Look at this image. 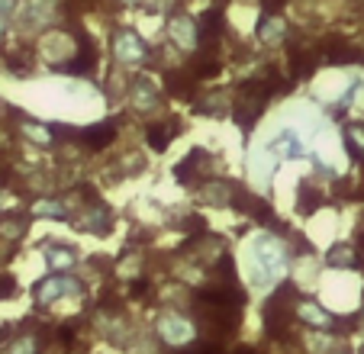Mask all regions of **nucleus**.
Instances as JSON below:
<instances>
[{
  "instance_id": "1",
  "label": "nucleus",
  "mask_w": 364,
  "mask_h": 354,
  "mask_svg": "<svg viewBox=\"0 0 364 354\" xmlns=\"http://www.w3.org/2000/svg\"><path fill=\"white\" fill-rule=\"evenodd\" d=\"M252 258H255V284L271 286L287 274V252L277 239L262 235V239L252 245Z\"/></svg>"
},
{
  "instance_id": "2",
  "label": "nucleus",
  "mask_w": 364,
  "mask_h": 354,
  "mask_svg": "<svg viewBox=\"0 0 364 354\" xmlns=\"http://www.w3.org/2000/svg\"><path fill=\"white\" fill-rule=\"evenodd\" d=\"M155 332H159V338L165 341L168 348H191V345H197V322H193L191 316L178 313V309L161 313L159 322H155Z\"/></svg>"
},
{
  "instance_id": "3",
  "label": "nucleus",
  "mask_w": 364,
  "mask_h": 354,
  "mask_svg": "<svg viewBox=\"0 0 364 354\" xmlns=\"http://www.w3.org/2000/svg\"><path fill=\"white\" fill-rule=\"evenodd\" d=\"M84 286H81V280L77 277H71V274H52V277H46V280H39L36 284V303L39 306H52V303H58V300H65V296H75V293H81Z\"/></svg>"
},
{
  "instance_id": "4",
  "label": "nucleus",
  "mask_w": 364,
  "mask_h": 354,
  "mask_svg": "<svg viewBox=\"0 0 364 354\" xmlns=\"http://www.w3.org/2000/svg\"><path fill=\"white\" fill-rule=\"evenodd\" d=\"M113 58L119 65H142L149 62V45H145V39L136 29H119L113 36Z\"/></svg>"
},
{
  "instance_id": "5",
  "label": "nucleus",
  "mask_w": 364,
  "mask_h": 354,
  "mask_svg": "<svg viewBox=\"0 0 364 354\" xmlns=\"http://www.w3.org/2000/svg\"><path fill=\"white\" fill-rule=\"evenodd\" d=\"M294 316L300 322H306L309 328H319V332H332V328L338 326V319L332 313H326L323 306H319L316 300H306V296H300L294 306Z\"/></svg>"
},
{
  "instance_id": "6",
  "label": "nucleus",
  "mask_w": 364,
  "mask_h": 354,
  "mask_svg": "<svg viewBox=\"0 0 364 354\" xmlns=\"http://www.w3.org/2000/svg\"><path fill=\"white\" fill-rule=\"evenodd\" d=\"M168 36H171V42L178 48H184V52H193V48L200 45L197 23H193L191 16H184V14H174L171 20H168Z\"/></svg>"
},
{
  "instance_id": "7",
  "label": "nucleus",
  "mask_w": 364,
  "mask_h": 354,
  "mask_svg": "<svg viewBox=\"0 0 364 354\" xmlns=\"http://www.w3.org/2000/svg\"><path fill=\"white\" fill-rule=\"evenodd\" d=\"M129 103L139 113H151V109L159 107V90H155V84H151L149 77H136L129 87Z\"/></svg>"
},
{
  "instance_id": "8",
  "label": "nucleus",
  "mask_w": 364,
  "mask_h": 354,
  "mask_svg": "<svg viewBox=\"0 0 364 354\" xmlns=\"http://www.w3.org/2000/svg\"><path fill=\"white\" fill-rule=\"evenodd\" d=\"M326 264L338 267V271H351V267L361 264V258H358V248L351 245V242H336V245L326 252Z\"/></svg>"
},
{
  "instance_id": "9",
  "label": "nucleus",
  "mask_w": 364,
  "mask_h": 354,
  "mask_svg": "<svg viewBox=\"0 0 364 354\" xmlns=\"http://www.w3.org/2000/svg\"><path fill=\"white\" fill-rule=\"evenodd\" d=\"M258 39L264 42V45H284L287 42V23H284V16H262V23H258Z\"/></svg>"
},
{
  "instance_id": "10",
  "label": "nucleus",
  "mask_w": 364,
  "mask_h": 354,
  "mask_svg": "<svg viewBox=\"0 0 364 354\" xmlns=\"http://www.w3.org/2000/svg\"><path fill=\"white\" fill-rule=\"evenodd\" d=\"M110 225H113L110 210H107V206H100V203H94L90 210L81 213V229L94 232V235H103V232H110Z\"/></svg>"
},
{
  "instance_id": "11",
  "label": "nucleus",
  "mask_w": 364,
  "mask_h": 354,
  "mask_svg": "<svg viewBox=\"0 0 364 354\" xmlns=\"http://www.w3.org/2000/svg\"><path fill=\"white\" fill-rule=\"evenodd\" d=\"M46 261H48V267H55V271H71V267L77 264V254H75V248L52 242V245H46Z\"/></svg>"
},
{
  "instance_id": "12",
  "label": "nucleus",
  "mask_w": 364,
  "mask_h": 354,
  "mask_svg": "<svg viewBox=\"0 0 364 354\" xmlns=\"http://www.w3.org/2000/svg\"><path fill=\"white\" fill-rule=\"evenodd\" d=\"M345 149L355 161H364V123L345 126Z\"/></svg>"
},
{
  "instance_id": "13",
  "label": "nucleus",
  "mask_w": 364,
  "mask_h": 354,
  "mask_svg": "<svg viewBox=\"0 0 364 354\" xmlns=\"http://www.w3.org/2000/svg\"><path fill=\"white\" fill-rule=\"evenodd\" d=\"M113 123H100V126H90V129L81 132V142L90 145V149H100V145H110L113 142Z\"/></svg>"
},
{
  "instance_id": "14",
  "label": "nucleus",
  "mask_w": 364,
  "mask_h": 354,
  "mask_svg": "<svg viewBox=\"0 0 364 354\" xmlns=\"http://www.w3.org/2000/svg\"><path fill=\"white\" fill-rule=\"evenodd\" d=\"M33 216L42 219H68V206L62 200H36L33 203Z\"/></svg>"
},
{
  "instance_id": "15",
  "label": "nucleus",
  "mask_w": 364,
  "mask_h": 354,
  "mask_svg": "<svg viewBox=\"0 0 364 354\" xmlns=\"http://www.w3.org/2000/svg\"><path fill=\"white\" fill-rule=\"evenodd\" d=\"M271 151H274V155H284V158H294V155H300L303 151V145H300V139H296L294 132H281V136L271 142Z\"/></svg>"
},
{
  "instance_id": "16",
  "label": "nucleus",
  "mask_w": 364,
  "mask_h": 354,
  "mask_svg": "<svg viewBox=\"0 0 364 354\" xmlns=\"http://www.w3.org/2000/svg\"><path fill=\"white\" fill-rule=\"evenodd\" d=\"M26 225H29V219H23V216H0V235L7 242H16L26 232Z\"/></svg>"
},
{
  "instance_id": "17",
  "label": "nucleus",
  "mask_w": 364,
  "mask_h": 354,
  "mask_svg": "<svg viewBox=\"0 0 364 354\" xmlns=\"http://www.w3.org/2000/svg\"><path fill=\"white\" fill-rule=\"evenodd\" d=\"M171 132H174V123H168V126H161V123L149 126V145L155 151H165L168 145H171Z\"/></svg>"
},
{
  "instance_id": "18",
  "label": "nucleus",
  "mask_w": 364,
  "mask_h": 354,
  "mask_svg": "<svg viewBox=\"0 0 364 354\" xmlns=\"http://www.w3.org/2000/svg\"><path fill=\"white\" fill-rule=\"evenodd\" d=\"M23 132H26V139H29V142H36V145H52V142H55L52 129H48V126L33 123V119H23Z\"/></svg>"
},
{
  "instance_id": "19",
  "label": "nucleus",
  "mask_w": 364,
  "mask_h": 354,
  "mask_svg": "<svg viewBox=\"0 0 364 354\" xmlns=\"http://www.w3.org/2000/svg\"><path fill=\"white\" fill-rule=\"evenodd\" d=\"M10 354H39V338L36 335H23V338L14 341Z\"/></svg>"
},
{
  "instance_id": "20",
  "label": "nucleus",
  "mask_w": 364,
  "mask_h": 354,
  "mask_svg": "<svg viewBox=\"0 0 364 354\" xmlns=\"http://www.w3.org/2000/svg\"><path fill=\"white\" fill-rule=\"evenodd\" d=\"M14 293H16L14 277H7V274H0V300H7V296H14Z\"/></svg>"
},
{
  "instance_id": "21",
  "label": "nucleus",
  "mask_w": 364,
  "mask_h": 354,
  "mask_svg": "<svg viewBox=\"0 0 364 354\" xmlns=\"http://www.w3.org/2000/svg\"><path fill=\"white\" fill-rule=\"evenodd\" d=\"M4 29H7V20H0V39H4Z\"/></svg>"
},
{
  "instance_id": "22",
  "label": "nucleus",
  "mask_w": 364,
  "mask_h": 354,
  "mask_svg": "<svg viewBox=\"0 0 364 354\" xmlns=\"http://www.w3.org/2000/svg\"><path fill=\"white\" fill-rule=\"evenodd\" d=\"M119 4H129V7H132V4H139V0H119Z\"/></svg>"
},
{
  "instance_id": "23",
  "label": "nucleus",
  "mask_w": 364,
  "mask_h": 354,
  "mask_svg": "<svg viewBox=\"0 0 364 354\" xmlns=\"http://www.w3.org/2000/svg\"><path fill=\"white\" fill-rule=\"evenodd\" d=\"M361 354H364V345H361Z\"/></svg>"
}]
</instances>
